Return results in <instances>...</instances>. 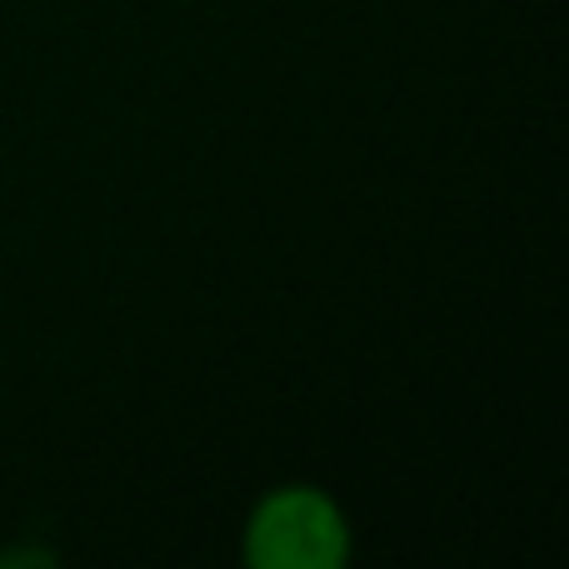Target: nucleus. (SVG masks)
I'll use <instances>...</instances> for the list:
<instances>
[{
  "instance_id": "f257e3e1",
  "label": "nucleus",
  "mask_w": 569,
  "mask_h": 569,
  "mask_svg": "<svg viewBox=\"0 0 569 569\" xmlns=\"http://www.w3.org/2000/svg\"><path fill=\"white\" fill-rule=\"evenodd\" d=\"M350 535L320 490H276L250 520L246 555L260 569H335L345 565Z\"/></svg>"
}]
</instances>
